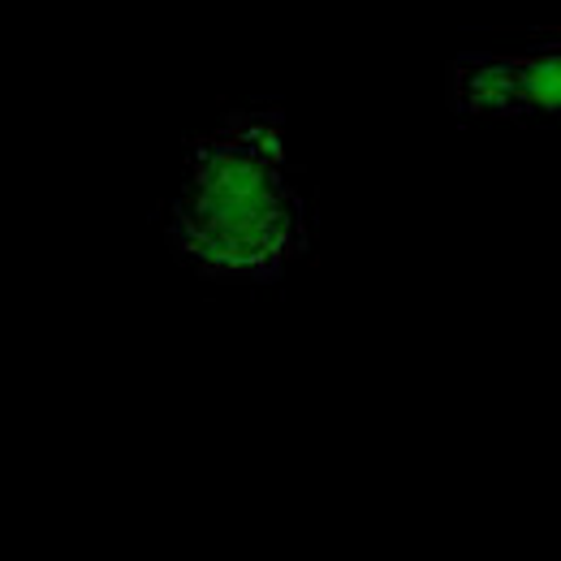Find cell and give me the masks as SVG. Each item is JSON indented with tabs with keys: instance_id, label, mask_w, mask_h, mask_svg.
<instances>
[{
	"instance_id": "cell-1",
	"label": "cell",
	"mask_w": 561,
	"mask_h": 561,
	"mask_svg": "<svg viewBox=\"0 0 561 561\" xmlns=\"http://www.w3.org/2000/svg\"><path fill=\"white\" fill-rule=\"evenodd\" d=\"M285 225L277 182L260 160L229 151L199 160L182 204V229L195 255L229 268L260 264L285 242Z\"/></svg>"
}]
</instances>
